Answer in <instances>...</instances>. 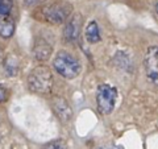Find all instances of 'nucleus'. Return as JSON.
Returning <instances> with one entry per match:
<instances>
[{
	"label": "nucleus",
	"mask_w": 158,
	"mask_h": 149,
	"mask_svg": "<svg viewBox=\"0 0 158 149\" xmlns=\"http://www.w3.org/2000/svg\"><path fill=\"white\" fill-rule=\"evenodd\" d=\"M146 75L153 84L158 86V46H150L144 58Z\"/></svg>",
	"instance_id": "nucleus-5"
},
{
	"label": "nucleus",
	"mask_w": 158,
	"mask_h": 149,
	"mask_svg": "<svg viewBox=\"0 0 158 149\" xmlns=\"http://www.w3.org/2000/svg\"><path fill=\"white\" fill-rule=\"evenodd\" d=\"M156 11H157V13H158V3H157V6H156Z\"/></svg>",
	"instance_id": "nucleus-17"
},
{
	"label": "nucleus",
	"mask_w": 158,
	"mask_h": 149,
	"mask_svg": "<svg viewBox=\"0 0 158 149\" xmlns=\"http://www.w3.org/2000/svg\"><path fill=\"white\" fill-rule=\"evenodd\" d=\"M0 57H2V50H0Z\"/></svg>",
	"instance_id": "nucleus-18"
},
{
	"label": "nucleus",
	"mask_w": 158,
	"mask_h": 149,
	"mask_svg": "<svg viewBox=\"0 0 158 149\" xmlns=\"http://www.w3.org/2000/svg\"><path fill=\"white\" fill-rule=\"evenodd\" d=\"M81 15H73V16L69 17L65 29H63V38H65L66 42H74L79 36V32H81Z\"/></svg>",
	"instance_id": "nucleus-6"
},
{
	"label": "nucleus",
	"mask_w": 158,
	"mask_h": 149,
	"mask_svg": "<svg viewBox=\"0 0 158 149\" xmlns=\"http://www.w3.org/2000/svg\"><path fill=\"white\" fill-rule=\"evenodd\" d=\"M53 110L62 121H69L73 116V111L69 106V103L61 96L53 98Z\"/></svg>",
	"instance_id": "nucleus-7"
},
{
	"label": "nucleus",
	"mask_w": 158,
	"mask_h": 149,
	"mask_svg": "<svg viewBox=\"0 0 158 149\" xmlns=\"http://www.w3.org/2000/svg\"><path fill=\"white\" fill-rule=\"evenodd\" d=\"M33 52H34V57H36L38 61L44 62L50 57V54L53 52V46L46 41V40L41 38V40H37L36 44H34Z\"/></svg>",
	"instance_id": "nucleus-8"
},
{
	"label": "nucleus",
	"mask_w": 158,
	"mask_h": 149,
	"mask_svg": "<svg viewBox=\"0 0 158 149\" xmlns=\"http://www.w3.org/2000/svg\"><path fill=\"white\" fill-rule=\"evenodd\" d=\"M115 62H116V65L118 67L123 69V70H129V67H131V59L128 58L123 52H117Z\"/></svg>",
	"instance_id": "nucleus-12"
},
{
	"label": "nucleus",
	"mask_w": 158,
	"mask_h": 149,
	"mask_svg": "<svg viewBox=\"0 0 158 149\" xmlns=\"http://www.w3.org/2000/svg\"><path fill=\"white\" fill-rule=\"evenodd\" d=\"M41 149H65V148H63V144L61 141H53V143L46 144V145Z\"/></svg>",
	"instance_id": "nucleus-14"
},
{
	"label": "nucleus",
	"mask_w": 158,
	"mask_h": 149,
	"mask_svg": "<svg viewBox=\"0 0 158 149\" xmlns=\"http://www.w3.org/2000/svg\"><path fill=\"white\" fill-rule=\"evenodd\" d=\"M85 34H86L87 41L90 42V44H96V42H99L102 40L100 33H99V27H98L96 21H90V23H88V25L86 27Z\"/></svg>",
	"instance_id": "nucleus-10"
},
{
	"label": "nucleus",
	"mask_w": 158,
	"mask_h": 149,
	"mask_svg": "<svg viewBox=\"0 0 158 149\" xmlns=\"http://www.w3.org/2000/svg\"><path fill=\"white\" fill-rule=\"evenodd\" d=\"M8 90L6 87H3V86H0V103H4L8 99Z\"/></svg>",
	"instance_id": "nucleus-15"
},
{
	"label": "nucleus",
	"mask_w": 158,
	"mask_h": 149,
	"mask_svg": "<svg viewBox=\"0 0 158 149\" xmlns=\"http://www.w3.org/2000/svg\"><path fill=\"white\" fill-rule=\"evenodd\" d=\"M98 149H124L121 145H112V147H100Z\"/></svg>",
	"instance_id": "nucleus-16"
},
{
	"label": "nucleus",
	"mask_w": 158,
	"mask_h": 149,
	"mask_svg": "<svg viewBox=\"0 0 158 149\" xmlns=\"http://www.w3.org/2000/svg\"><path fill=\"white\" fill-rule=\"evenodd\" d=\"M15 21L9 16L0 15V36L3 38H11L15 33Z\"/></svg>",
	"instance_id": "nucleus-9"
},
{
	"label": "nucleus",
	"mask_w": 158,
	"mask_h": 149,
	"mask_svg": "<svg viewBox=\"0 0 158 149\" xmlns=\"http://www.w3.org/2000/svg\"><path fill=\"white\" fill-rule=\"evenodd\" d=\"M53 66L59 75L66 79L77 78L82 71L79 59L66 50H61L57 53V56L53 59Z\"/></svg>",
	"instance_id": "nucleus-1"
},
{
	"label": "nucleus",
	"mask_w": 158,
	"mask_h": 149,
	"mask_svg": "<svg viewBox=\"0 0 158 149\" xmlns=\"http://www.w3.org/2000/svg\"><path fill=\"white\" fill-rule=\"evenodd\" d=\"M116 98H117L116 87L107 83L100 84L96 92V104L99 112L102 115H110L113 111V108H115Z\"/></svg>",
	"instance_id": "nucleus-4"
},
{
	"label": "nucleus",
	"mask_w": 158,
	"mask_h": 149,
	"mask_svg": "<svg viewBox=\"0 0 158 149\" xmlns=\"http://www.w3.org/2000/svg\"><path fill=\"white\" fill-rule=\"evenodd\" d=\"M12 9V0H0V15L8 16Z\"/></svg>",
	"instance_id": "nucleus-13"
},
{
	"label": "nucleus",
	"mask_w": 158,
	"mask_h": 149,
	"mask_svg": "<svg viewBox=\"0 0 158 149\" xmlns=\"http://www.w3.org/2000/svg\"><path fill=\"white\" fill-rule=\"evenodd\" d=\"M29 90L37 94H49L53 87V74L48 66L40 65L28 75Z\"/></svg>",
	"instance_id": "nucleus-2"
},
{
	"label": "nucleus",
	"mask_w": 158,
	"mask_h": 149,
	"mask_svg": "<svg viewBox=\"0 0 158 149\" xmlns=\"http://www.w3.org/2000/svg\"><path fill=\"white\" fill-rule=\"evenodd\" d=\"M20 69V65H19V59L15 57V56H8L7 59L4 61V70H6L7 75L9 77H15L17 74Z\"/></svg>",
	"instance_id": "nucleus-11"
},
{
	"label": "nucleus",
	"mask_w": 158,
	"mask_h": 149,
	"mask_svg": "<svg viewBox=\"0 0 158 149\" xmlns=\"http://www.w3.org/2000/svg\"><path fill=\"white\" fill-rule=\"evenodd\" d=\"M73 7L67 3H53L40 9V19L50 24H62L70 17Z\"/></svg>",
	"instance_id": "nucleus-3"
}]
</instances>
